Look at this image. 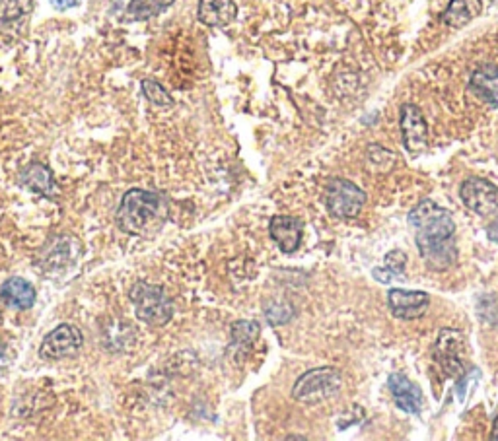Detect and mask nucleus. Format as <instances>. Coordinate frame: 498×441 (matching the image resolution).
<instances>
[{"instance_id": "nucleus-1", "label": "nucleus", "mask_w": 498, "mask_h": 441, "mask_svg": "<svg viewBox=\"0 0 498 441\" xmlns=\"http://www.w3.org/2000/svg\"><path fill=\"white\" fill-rule=\"evenodd\" d=\"M409 224L415 228L417 247L426 266L432 271H448L457 261L455 222L450 212L425 198L409 212Z\"/></svg>"}, {"instance_id": "nucleus-2", "label": "nucleus", "mask_w": 498, "mask_h": 441, "mask_svg": "<svg viewBox=\"0 0 498 441\" xmlns=\"http://www.w3.org/2000/svg\"><path fill=\"white\" fill-rule=\"evenodd\" d=\"M166 214V205L160 195L144 189H130L125 193L120 208L115 214V222L120 230L130 235H140L144 230H148Z\"/></svg>"}, {"instance_id": "nucleus-3", "label": "nucleus", "mask_w": 498, "mask_h": 441, "mask_svg": "<svg viewBox=\"0 0 498 441\" xmlns=\"http://www.w3.org/2000/svg\"><path fill=\"white\" fill-rule=\"evenodd\" d=\"M135 305V313L142 323L152 327H164L174 317V303L168 298L164 288L148 283H137L129 292Z\"/></svg>"}, {"instance_id": "nucleus-4", "label": "nucleus", "mask_w": 498, "mask_h": 441, "mask_svg": "<svg viewBox=\"0 0 498 441\" xmlns=\"http://www.w3.org/2000/svg\"><path fill=\"white\" fill-rule=\"evenodd\" d=\"M340 385H343V378H340L339 369L316 368L298 378V381L294 383L292 397L298 403L318 405L337 395L340 391Z\"/></svg>"}, {"instance_id": "nucleus-5", "label": "nucleus", "mask_w": 498, "mask_h": 441, "mask_svg": "<svg viewBox=\"0 0 498 441\" xmlns=\"http://www.w3.org/2000/svg\"><path fill=\"white\" fill-rule=\"evenodd\" d=\"M366 205V193L347 179H331L325 187V206L335 218H357Z\"/></svg>"}, {"instance_id": "nucleus-6", "label": "nucleus", "mask_w": 498, "mask_h": 441, "mask_svg": "<svg viewBox=\"0 0 498 441\" xmlns=\"http://www.w3.org/2000/svg\"><path fill=\"white\" fill-rule=\"evenodd\" d=\"M81 255V242L71 235H55L45 244V247L39 253L37 264L42 266L43 273L55 274L67 271L71 264H74L76 257Z\"/></svg>"}, {"instance_id": "nucleus-7", "label": "nucleus", "mask_w": 498, "mask_h": 441, "mask_svg": "<svg viewBox=\"0 0 498 441\" xmlns=\"http://www.w3.org/2000/svg\"><path fill=\"white\" fill-rule=\"evenodd\" d=\"M82 344L84 337L81 329L74 325H59L43 339L42 346H39V354H42L43 360L57 362V360L76 356L78 350L82 349Z\"/></svg>"}, {"instance_id": "nucleus-8", "label": "nucleus", "mask_w": 498, "mask_h": 441, "mask_svg": "<svg viewBox=\"0 0 498 441\" xmlns=\"http://www.w3.org/2000/svg\"><path fill=\"white\" fill-rule=\"evenodd\" d=\"M403 144L411 154H423L428 149V125L423 111L413 103H405L399 111Z\"/></svg>"}, {"instance_id": "nucleus-9", "label": "nucleus", "mask_w": 498, "mask_h": 441, "mask_svg": "<svg viewBox=\"0 0 498 441\" xmlns=\"http://www.w3.org/2000/svg\"><path fill=\"white\" fill-rule=\"evenodd\" d=\"M460 197L469 210L481 214V216H491L498 212V187L487 179L471 177L464 181Z\"/></svg>"}, {"instance_id": "nucleus-10", "label": "nucleus", "mask_w": 498, "mask_h": 441, "mask_svg": "<svg viewBox=\"0 0 498 441\" xmlns=\"http://www.w3.org/2000/svg\"><path fill=\"white\" fill-rule=\"evenodd\" d=\"M464 350L465 339L460 331L444 329L436 340V360L438 364L450 373V376H462L464 373Z\"/></svg>"}, {"instance_id": "nucleus-11", "label": "nucleus", "mask_w": 498, "mask_h": 441, "mask_svg": "<svg viewBox=\"0 0 498 441\" xmlns=\"http://www.w3.org/2000/svg\"><path fill=\"white\" fill-rule=\"evenodd\" d=\"M388 303L391 313L397 319H418L423 317L428 312L430 298L426 292L421 290H401V288H393L388 296Z\"/></svg>"}, {"instance_id": "nucleus-12", "label": "nucleus", "mask_w": 498, "mask_h": 441, "mask_svg": "<svg viewBox=\"0 0 498 441\" xmlns=\"http://www.w3.org/2000/svg\"><path fill=\"white\" fill-rule=\"evenodd\" d=\"M34 12V0H0V35L18 37Z\"/></svg>"}, {"instance_id": "nucleus-13", "label": "nucleus", "mask_w": 498, "mask_h": 441, "mask_svg": "<svg viewBox=\"0 0 498 441\" xmlns=\"http://www.w3.org/2000/svg\"><path fill=\"white\" fill-rule=\"evenodd\" d=\"M389 391L393 395V400L396 405L409 412V414H418L423 408V391L415 381H411L407 376L403 373H391L389 376Z\"/></svg>"}, {"instance_id": "nucleus-14", "label": "nucleus", "mask_w": 498, "mask_h": 441, "mask_svg": "<svg viewBox=\"0 0 498 441\" xmlns=\"http://www.w3.org/2000/svg\"><path fill=\"white\" fill-rule=\"evenodd\" d=\"M304 225L294 216H273L269 234L283 253H294L302 244Z\"/></svg>"}, {"instance_id": "nucleus-15", "label": "nucleus", "mask_w": 498, "mask_h": 441, "mask_svg": "<svg viewBox=\"0 0 498 441\" xmlns=\"http://www.w3.org/2000/svg\"><path fill=\"white\" fill-rule=\"evenodd\" d=\"M196 16L208 28H226L238 16V6L234 0H199Z\"/></svg>"}, {"instance_id": "nucleus-16", "label": "nucleus", "mask_w": 498, "mask_h": 441, "mask_svg": "<svg viewBox=\"0 0 498 441\" xmlns=\"http://www.w3.org/2000/svg\"><path fill=\"white\" fill-rule=\"evenodd\" d=\"M0 298L14 310H30L35 302V288L25 278L12 276L0 288Z\"/></svg>"}, {"instance_id": "nucleus-17", "label": "nucleus", "mask_w": 498, "mask_h": 441, "mask_svg": "<svg viewBox=\"0 0 498 441\" xmlns=\"http://www.w3.org/2000/svg\"><path fill=\"white\" fill-rule=\"evenodd\" d=\"M469 88L474 90L481 100L498 107V66L483 64L471 74Z\"/></svg>"}, {"instance_id": "nucleus-18", "label": "nucleus", "mask_w": 498, "mask_h": 441, "mask_svg": "<svg viewBox=\"0 0 498 441\" xmlns=\"http://www.w3.org/2000/svg\"><path fill=\"white\" fill-rule=\"evenodd\" d=\"M20 183L25 187V189H30L32 193L49 197L51 193L55 191V177L53 171H51L47 166L43 164H30L28 168H24V171L20 173Z\"/></svg>"}, {"instance_id": "nucleus-19", "label": "nucleus", "mask_w": 498, "mask_h": 441, "mask_svg": "<svg viewBox=\"0 0 498 441\" xmlns=\"http://www.w3.org/2000/svg\"><path fill=\"white\" fill-rule=\"evenodd\" d=\"M483 10L481 0H450L448 8L444 12V24L450 28L460 30L469 22H474Z\"/></svg>"}, {"instance_id": "nucleus-20", "label": "nucleus", "mask_w": 498, "mask_h": 441, "mask_svg": "<svg viewBox=\"0 0 498 441\" xmlns=\"http://www.w3.org/2000/svg\"><path fill=\"white\" fill-rule=\"evenodd\" d=\"M176 0H130L127 8V16L130 20H150L154 16L162 14L164 10L172 6Z\"/></svg>"}, {"instance_id": "nucleus-21", "label": "nucleus", "mask_w": 498, "mask_h": 441, "mask_svg": "<svg viewBox=\"0 0 498 441\" xmlns=\"http://www.w3.org/2000/svg\"><path fill=\"white\" fill-rule=\"evenodd\" d=\"M405 263H407V255L401 249H396V251H389L386 255V266L388 271H382V269H374V276L376 280H379V283H391L393 276L401 278L403 276V271H405Z\"/></svg>"}, {"instance_id": "nucleus-22", "label": "nucleus", "mask_w": 498, "mask_h": 441, "mask_svg": "<svg viewBox=\"0 0 498 441\" xmlns=\"http://www.w3.org/2000/svg\"><path fill=\"white\" fill-rule=\"evenodd\" d=\"M140 88H142L144 98H147L152 105H158V107H172L174 105V98L169 96L168 90L160 82H156V80L144 78L140 82Z\"/></svg>"}, {"instance_id": "nucleus-23", "label": "nucleus", "mask_w": 498, "mask_h": 441, "mask_svg": "<svg viewBox=\"0 0 498 441\" xmlns=\"http://www.w3.org/2000/svg\"><path fill=\"white\" fill-rule=\"evenodd\" d=\"M259 332L261 329L254 321H238L232 327V339L240 346H252L259 339Z\"/></svg>"}, {"instance_id": "nucleus-24", "label": "nucleus", "mask_w": 498, "mask_h": 441, "mask_svg": "<svg viewBox=\"0 0 498 441\" xmlns=\"http://www.w3.org/2000/svg\"><path fill=\"white\" fill-rule=\"evenodd\" d=\"M49 3L55 10H69L81 5V0H49Z\"/></svg>"}, {"instance_id": "nucleus-25", "label": "nucleus", "mask_w": 498, "mask_h": 441, "mask_svg": "<svg viewBox=\"0 0 498 441\" xmlns=\"http://www.w3.org/2000/svg\"><path fill=\"white\" fill-rule=\"evenodd\" d=\"M10 362V352H8V346L6 342L0 339V369H5Z\"/></svg>"}, {"instance_id": "nucleus-26", "label": "nucleus", "mask_w": 498, "mask_h": 441, "mask_svg": "<svg viewBox=\"0 0 498 441\" xmlns=\"http://www.w3.org/2000/svg\"><path fill=\"white\" fill-rule=\"evenodd\" d=\"M489 237L498 244V218L489 225Z\"/></svg>"}, {"instance_id": "nucleus-27", "label": "nucleus", "mask_w": 498, "mask_h": 441, "mask_svg": "<svg viewBox=\"0 0 498 441\" xmlns=\"http://www.w3.org/2000/svg\"><path fill=\"white\" fill-rule=\"evenodd\" d=\"M491 437H493L494 441H498V417L494 418V424H493V434H491Z\"/></svg>"}, {"instance_id": "nucleus-28", "label": "nucleus", "mask_w": 498, "mask_h": 441, "mask_svg": "<svg viewBox=\"0 0 498 441\" xmlns=\"http://www.w3.org/2000/svg\"><path fill=\"white\" fill-rule=\"evenodd\" d=\"M0 319H3V315H0Z\"/></svg>"}]
</instances>
